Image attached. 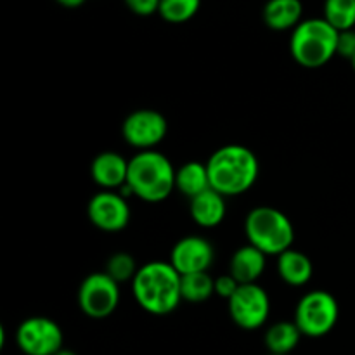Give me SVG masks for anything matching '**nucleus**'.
<instances>
[{
    "label": "nucleus",
    "mask_w": 355,
    "mask_h": 355,
    "mask_svg": "<svg viewBox=\"0 0 355 355\" xmlns=\"http://www.w3.org/2000/svg\"><path fill=\"white\" fill-rule=\"evenodd\" d=\"M87 215L101 231L120 232L130 222V207L127 198L118 191H101L90 198Z\"/></svg>",
    "instance_id": "nucleus-11"
},
{
    "label": "nucleus",
    "mask_w": 355,
    "mask_h": 355,
    "mask_svg": "<svg viewBox=\"0 0 355 355\" xmlns=\"http://www.w3.org/2000/svg\"><path fill=\"white\" fill-rule=\"evenodd\" d=\"M238 288L239 283L231 276V274H225V276H220L215 279V295L225 298V300H229V298L236 293Z\"/></svg>",
    "instance_id": "nucleus-26"
},
{
    "label": "nucleus",
    "mask_w": 355,
    "mask_h": 355,
    "mask_svg": "<svg viewBox=\"0 0 355 355\" xmlns=\"http://www.w3.org/2000/svg\"><path fill=\"white\" fill-rule=\"evenodd\" d=\"M76 298L87 318L106 319L120 304V284L106 272H92L82 281Z\"/></svg>",
    "instance_id": "nucleus-7"
},
{
    "label": "nucleus",
    "mask_w": 355,
    "mask_h": 355,
    "mask_svg": "<svg viewBox=\"0 0 355 355\" xmlns=\"http://www.w3.org/2000/svg\"><path fill=\"white\" fill-rule=\"evenodd\" d=\"M302 336L304 335L298 329V326L295 324V321H279L267 329L263 342H266L269 354L291 355V352L300 343Z\"/></svg>",
    "instance_id": "nucleus-19"
},
{
    "label": "nucleus",
    "mask_w": 355,
    "mask_h": 355,
    "mask_svg": "<svg viewBox=\"0 0 355 355\" xmlns=\"http://www.w3.org/2000/svg\"><path fill=\"white\" fill-rule=\"evenodd\" d=\"M232 322L246 331L262 328L270 314V298L259 283L239 284L236 293L227 300Z\"/></svg>",
    "instance_id": "nucleus-8"
},
{
    "label": "nucleus",
    "mask_w": 355,
    "mask_h": 355,
    "mask_svg": "<svg viewBox=\"0 0 355 355\" xmlns=\"http://www.w3.org/2000/svg\"><path fill=\"white\" fill-rule=\"evenodd\" d=\"M175 173L172 162L159 151H139L128 159L127 184L118 193L146 203H162L175 189Z\"/></svg>",
    "instance_id": "nucleus-2"
},
{
    "label": "nucleus",
    "mask_w": 355,
    "mask_h": 355,
    "mask_svg": "<svg viewBox=\"0 0 355 355\" xmlns=\"http://www.w3.org/2000/svg\"><path fill=\"white\" fill-rule=\"evenodd\" d=\"M324 17L336 31L355 28V0H326Z\"/></svg>",
    "instance_id": "nucleus-21"
},
{
    "label": "nucleus",
    "mask_w": 355,
    "mask_h": 355,
    "mask_svg": "<svg viewBox=\"0 0 355 355\" xmlns=\"http://www.w3.org/2000/svg\"><path fill=\"white\" fill-rule=\"evenodd\" d=\"M168 134V121L156 110H135L121 123L125 142L139 151H151Z\"/></svg>",
    "instance_id": "nucleus-10"
},
{
    "label": "nucleus",
    "mask_w": 355,
    "mask_h": 355,
    "mask_svg": "<svg viewBox=\"0 0 355 355\" xmlns=\"http://www.w3.org/2000/svg\"><path fill=\"white\" fill-rule=\"evenodd\" d=\"M267 266V255L259 248L248 245L236 250L229 263V274L239 284H253L260 279Z\"/></svg>",
    "instance_id": "nucleus-14"
},
{
    "label": "nucleus",
    "mask_w": 355,
    "mask_h": 355,
    "mask_svg": "<svg viewBox=\"0 0 355 355\" xmlns=\"http://www.w3.org/2000/svg\"><path fill=\"white\" fill-rule=\"evenodd\" d=\"M175 189H179L189 200L210 189V177H208L207 163H184L175 173Z\"/></svg>",
    "instance_id": "nucleus-18"
},
{
    "label": "nucleus",
    "mask_w": 355,
    "mask_h": 355,
    "mask_svg": "<svg viewBox=\"0 0 355 355\" xmlns=\"http://www.w3.org/2000/svg\"><path fill=\"white\" fill-rule=\"evenodd\" d=\"M139 267L135 262L134 257L127 252H118L114 255H111L106 262V270L104 272L107 276L113 277L118 284L127 283V281H134L135 274H137Z\"/></svg>",
    "instance_id": "nucleus-23"
},
{
    "label": "nucleus",
    "mask_w": 355,
    "mask_h": 355,
    "mask_svg": "<svg viewBox=\"0 0 355 355\" xmlns=\"http://www.w3.org/2000/svg\"><path fill=\"white\" fill-rule=\"evenodd\" d=\"M189 214L200 227H217V225L224 222L225 214H227L225 196H222L220 193H217V191L210 187L208 191L189 200Z\"/></svg>",
    "instance_id": "nucleus-15"
},
{
    "label": "nucleus",
    "mask_w": 355,
    "mask_h": 355,
    "mask_svg": "<svg viewBox=\"0 0 355 355\" xmlns=\"http://www.w3.org/2000/svg\"><path fill=\"white\" fill-rule=\"evenodd\" d=\"M201 7V0H159L158 14L163 21L182 24L193 19Z\"/></svg>",
    "instance_id": "nucleus-22"
},
{
    "label": "nucleus",
    "mask_w": 355,
    "mask_h": 355,
    "mask_svg": "<svg viewBox=\"0 0 355 355\" xmlns=\"http://www.w3.org/2000/svg\"><path fill=\"white\" fill-rule=\"evenodd\" d=\"M245 234L267 257H279L295 243V227L286 214L274 207H257L246 215Z\"/></svg>",
    "instance_id": "nucleus-5"
},
{
    "label": "nucleus",
    "mask_w": 355,
    "mask_h": 355,
    "mask_svg": "<svg viewBox=\"0 0 355 355\" xmlns=\"http://www.w3.org/2000/svg\"><path fill=\"white\" fill-rule=\"evenodd\" d=\"M215 259L214 246L208 239L200 236H186L173 245L170 253V263L180 274L208 272Z\"/></svg>",
    "instance_id": "nucleus-12"
},
{
    "label": "nucleus",
    "mask_w": 355,
    "mask_h": 355,
    "mask_svg": "<svg viewBox=\"0 0 355 355\" xmlns=\"http://www.w3.org/2000/svg\"><path fill=\"white\" fill-rule=\"evenodd\" d=\"M132 293L139 307L153 315L172 314L182 302L180 293V274L170 262L155 260L139 267Z\"/></svg>",
    "instance_id": "nucleus-3"
},
{
    "label": "nucleus",
    "mask_w": 355,
    "mask_h": 355,
    "mask_svg": "<svg viewBox=\"0 0 355 355\" xmlns=\"http://www.w3.org/2000/svg\"><path fill=\"white\" fill-rule=\"evenodd\" d=\"M340 318L336 298L329 291L314 290L300 298L295 311V324L302 335L309 338H321L335 329Z\"/></svg>",
    "instance_id": "nucleus-6"
},
{
    "label": "nucleus",
    "mask_w": 355,
    "mask_h": 355,
    "mask_svg": "<svg viewBox=\"0 0 355 355\" xmlns=\"http://www.w3.org/2000/svg\"><path fill=\"white\" fill-rule=\"evenodd\" d=\"M350 64H352V68H354V71H355V55L352 59H350Z\"/></svg>",
    "instance_id": "nucleus-29"
},
{
    "label": "nucleus",
    "mask_w": 355,
    "mask_h": 355,
    "mask_svg": "<svg viewBox=\"0 0 355 355\" xmlns=\"http://www.w3.org/2000/svg\"><path fill=\"white\" fill-rule=\"evenodd\" d=\"M55 355H78V354H76V352H73V350H66V349H61V350H59V352L55 354Z\"/></svg>",
    "instance_id": "nucleus-28"
},
{
    "label": "nucleus",
    "mask_w": 355,
    "mask_h": 355,
    "mask_svg": "<svg viewBox=\"0 0 355 355\" xmlns=\"http://www.w3.org/2000/svg\"><path fill=\"white\" fill-rule=\"evenodd\" d=\"M62 329L51 318L24 319L16 331V342L24 355H55L62 349Z\"/></svg>",
    "instance_id": "nucleus-9"
},
{
    "label": "nucleus",
    "mask_w": 355,
    "mask_h": 355,
    "mask_svg": "<svg viewBox=\"0 0 355 355\" xmlns=\"http://www.w3.org/2000/svg\"><path fill=\"white\" fill-rule=\"evenodd\" d=\"M302 14V0H267L262 10L263 23L274 31L295 30L304 21Z\"/></svg>",
    "instance_id": "nucleus-16"
},
{
    "label": "nucleus",
    "mask_w": 355,
    "mask_h": 355,
    "mask_svg": "<svg viewBox=\"0 0 355 355\" xmlns=\"http://www.w3.org/2000/svg\"><path fill=\"white\" fill-rule=\"evenodd\" d=\"M338 33L324 17L304 19L291 31V58L302 68H322L336 55Z\"/></svg>",
    "instance_id": "nucleus-4"
},
{
    "label": "nucleus",
    "mask_w": 355,
    "mask_h": 355,
    "mask_svg": "<svg viewBox=\"0 0 355 355\" xmlns=\"http://www.w3.org/2000/svg\"><path fill=\"white\" fill-rule=\"evenodd\" d=\"M277 272L290 286H305L312 279L314 266L305 253L290 248L277 257Z\"/></svg>",
    "instance_id": "nucleus-17"
},
{
    "label": "nucleus",
    "mask_w": 355,
    "mask_h": 355,
    "mask_svg": "<svg viewBox=\"0 0 355 355\" xmlns=\"http://www.w3.org/2000/svg\"><path fill=\"white\" fill-rule=\"evenodd\" d=\"M125 6L135 14V16H153L158 12L159 0H125Z\"/></svg>",
    "instance_id": "nucleus-25"
},
{
    "label": "nucleus",
    "mask_w": 355,
    "mask_h": 355,
    "mask_svg": "<svg viewBox=\"0 0 355 355\" xmlns=\"http://www.w3.org/2000/svg\"><path fill=\"white\" fill-rule=\"evenodd\" d=\"M55 2H58L59 6L66 7V9H76V7L83 6L87 0H55Z\"/></svg>",
    "instance_id": "nucleus-27"
},
{
    "label": "nucleus",
    "mask_w": 355,
    "mask_h": 355,
    "mask_svg": "<svg viewBox=\"0 0 355 355\" xmlns=\"http://www.w3.org/2000/svg\"><path fill=\"white\" fill-rule=\"evenodd\" d=\"M269 355H279V354H269Z\"/></svg>",
    "instance_id": "nucleus-30"
},
{
    "label": "nucleus",
    "mask_w": 355,
    "mask_h": 355,
    "mask_svg": "<svg viewBox=\"0 0 355 355\" xmlns=\"http://www.w3.org/2000/svg\"><path fill=\"white\" fill-rule=\"evenodd\" d=\"M180 293L189 304H203L215 295V279L208 272L180 276Z\"/></svg>",
    "instance_id": "nucleus-20"
},
{
    "label": "nucleus",
    "mask_w": 355,
    "mask_h": 355,
    "mask_svg": "<svg viewBox=\"0 0 355 355\" xmlns=\"http://www.w3.org/2000/svg\"><path fill=\"white\" fill-rule=\"evenodd\" d=\"M336 55L345 59H352L355 55V30L340 31L338 45H336Z\"/></svg>",
    "instance_id": "nucleus-24"
},
{
    "label": "nucleus",
    "mask_w": 355,
    "mask_h": 355,
    "mask_svg": "<svg viewBox=\"0 0 355 355\" xmlns=\"http://www.w3.org/2000/svg\"><path fill=\"white\" fill-rule=\"evenodd\" d=\"M207 168L210 187L225 198L245 194L255 186L260 173L255 153L241 144L218 148L208 158Z\"/></svg>",
    "instance_id": "nucleus-1"
},
{
    "label": "nucleus",
    "mask_w": 355,
    "mask_h": 355,
    "mask_svg": "<svg viewBox=\"0 0 355 355\" xmlns=\"http://www.w3.org/2000/svg\"><path fill=\"white\" fill-rule=\"evenodd\" d=\"M128 159L120 153L104 151L92 159L90 177L103 191H120L127 184Z\"/></svg>",
    "instance_id": "nucleus-13"
}]
</instances>
